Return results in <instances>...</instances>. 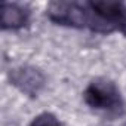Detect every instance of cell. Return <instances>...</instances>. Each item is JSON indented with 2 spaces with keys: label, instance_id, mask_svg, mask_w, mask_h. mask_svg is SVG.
Returning <instances> with one entry per match:
<instances>
[{
  "label": "cell",
  "instance_id": "6da1fadb",
  "mask_svg": "<svg viewBox=\"0 0 126 126\" xmlns=\"http://www.w3.org/2000/svg\"><path fill=\"white\" fill-rule=\"evenodd\" d=\"M85 102L95 108L108 113H119L123 108V99L119 88L108 79H95L92 80L85 92H83Z\"/></svg>",
  "mask_w": 126,
  "mask_h": 126
},
{
  "label": "cell",
  "instance_id": "5b68a950",
  "mask_svg": "<svg viewBox=\"0 0 126 126\" xmlns=\"http://www.w3.org/2000/svg\"><path fill=\"white\" fill-rule=\"evenodd\" d=\"M28 12L15 3H3L2 6V28L18 30L27 24Z\"/></svg>",
  "mask_w": 126,
  "mask_h": 126
},
{
  "label": "cell",
  "instance_id": "7a4b0ae2",
  "mask_svg": "<svg viewBox=\"0 0 126 126\" xmlns=\"http://www.w3.org/2000/svg\"><path fill=\"white\" fill-rule=\"evenodd\" d=\"M47 16L59 25L76 28H94V14L89 6L74 2H52L47 6Z\"/></svg>",
  "mask_w": 126,
  "mask_h": 126
},
{
  "label": "cell",
  "instance_id": "ba28073f",
  "mask_svg": "<svg viewBox=\"0 0 126 126\" xmlns=\"http://www.w3.org/2000/svg\"><path fill=\"white\" fill-rule=\"evenodd\" d=\"M125 126H126V125H125Z\"/></svg>",
  "mask_w": 126,
  "mask_h": 126
},
{
  "label": "cell",
  "instance_id": "8992f818",
  "mask_svg": "<svg viewBox=\"0 0 126 126\" xmlns=\"http://www.w3.org/2000/svg\"><path fill=\"white\" fill-rule=\"evenodd\" d=\"M30 126H62V123L52 113H42L34 117Z\"/></svg>",
  "mask_w": 126,
  "mask_h": 126
},
{
  "label": "cell",
  "instance_id": "3957f363",
  "mask_svg": "<svg viewBox=\"0 0 126 126\" xmlns=\"http://www.w3.org/2000/svg\"><path fill=\"white\" fill-rule=\"evenodd\" d=\"M11 83L18 88L22 94L30 95V96H37V94L43 89L45 86V74L31 65H21L9 73Z\"/></svg>",
  "mask_w": 126,
  "mask_h": 126
},
{
  "label": "cell",
  "instance_id": "52a82bcc",
  "mask_svg": "<svg viewBox=\"0 0 126 126\" xmlns=\"http://www.w3.org/2000/svg\"><path fill=\"white\" fill-rule=\"evenodd\" d=\"M120 31H122V33H123V34L126 36V21H125V22L122 24V27H120Z\"/></svg>",
  "mask_w": 126,
  "mask_h": 126
},
{
  "label": "cell",
  "instance_id": "277c9868",
  "mask_svg": "<svg viewBox=\"0 0 126 126\" xmlns=\"http://www.w3.org/2000/svg\"><path fill=\"white\" fill-rule=\"evenodd\" d=\"M88 6L111 31L114 28L120 30L122 24L126 21V6L120 2L101 0V2H91Z\"/></svg>",
  "mask_w": 126,
  "mask_h": 126
}]
</instances>
